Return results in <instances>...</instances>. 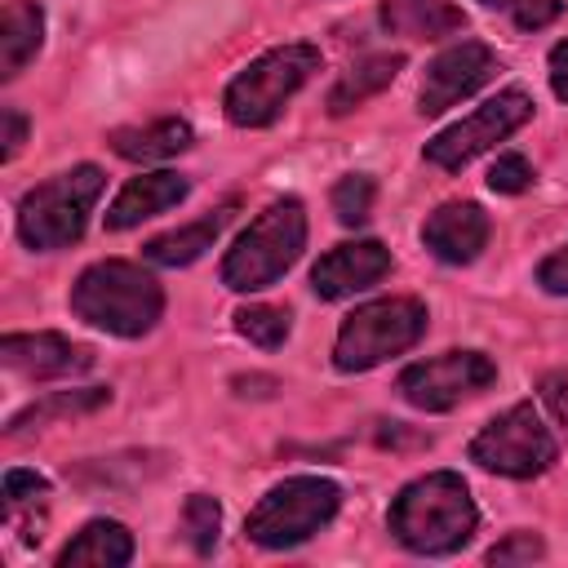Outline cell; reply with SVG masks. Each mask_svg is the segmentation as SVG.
Wrapping results in <instances>:
<instances>
[{"label":"cell","mask_w":568,"mask_h":568,"mask_svg":"<svg viewBox=\"0 0 568 568\" xmlns=\"http://www.w3.org/2000/svg\"><path fill=\"white\" fill-rule=\"evenodd\" d=\"M395 541L413 555H453L475 537L479 510L457 470H430L399 488L386 510Z\"/></svg>","instance_id":"1"},{"label":"cell","mask_w":568,"mask_h":568,"mask_svg":"<svg viewBox=\"0 0 568 568\" xmlns=\"http://www.w3.org/2000/svg\"><path fill=\"white\" fill-rule=\"evenodd\" d=\"M71 311L115 337H142L155 328L160 311H164V293L155 284V275H146L133 262H93L80 271V280L71 284Z\"/></svg>","instance_id":"2"},{"label":"cell","mask_w":568,"mask_h":568,"mask_svg":"<svg viewBox=\"0 0 568 568\" xmlns=\"http://www.w3.org/2000/svg\"><path fill=\"white\" fill-rule=\"evenodd\" d=\"M306 248V209L302 200L284 195L275 204H266L248 231L235 240V248L222 262V284L235 293H257L266 284H275Z\"/></svg>","instance_id":"3"},{"label":"cell","mask_w":568,"mask_h":568,"mask_svg":"<svg viewBox=\"0 0 568 568\" xmlns=\"http://www.w3.org/2000/svg\"><path fill=\"white\" fill-rule=\"evenodd\" d=\"M102 195V169L93 164H75L40 186H31L18 204V235L27 248L36 253H53L67 248L84 235V222L93 213Z\"/></svg>","instance_id":"4"},{"label":"cell","mask_w":568,"mask_h":568,"mask_svg":"<svg viewBox=\"0 0 568 568\" xmlns=\"http://www.w3.org/2000/svg\"><path fill=\"white\" fill-rule=\"evenodd\" d=\"M320 71V49L315 44H280L266 49L262 58H253L231 84H226V120L240 129H262L271 124L293 98L297 89Z\"/></svg>","instance_id":"5"},{"label":"cell","mask_w":568,"mask_h":568,"mask_svg":"<svg viewBox=\"0 0 568 568\" xmlns=\"http://www.w3.org/2000/svg\"><path fill=\"white\" fill-rule=\"evenodd\" d=\"M426 333V306L417 297H377L355 306L333 342V364L342 373H368L390 355H404Z\"/></svg>","instance_id":"6"},{"label":"cell","mask_w":568,"mask_h":568,"mask_svg":"<svg viewBox=\"0 0 568 568\" xmlns=\"http://www.w3.org/2000/svg\"><path fill=\"white\" fill-rule=\"evenodd\" d=\"M342 506V488L324 475H293L284 484H275L248 515L244 532L248 541L266 546V550H288L311 541Z\"/></svg>","instance_id":"7"},{"label":"cell","mask_w":568,"mask_h":568,"mask_svg":"<svg viewBox=\"0 0 568 568\" xmlns=\"http://www.w3.org/2000/svg\"><path fill=\"white\" fill-rule=\"evenodd\" d=\"M555 457H559V444L532 404H510L470 439V462L506 479H532L550 470Z\"/></svg>","instance_id":"8"},{"label":"cell","mask_w":568,"mask_h":568,"mask_svg":"<svg viewBox=\"0 0 568 568\" xmlns=\"http://www.w3.org/2000/svg\"><path fill=\"white\" fill-rule=\"evenodd\" d=\"M528 115H532V98L524 89H501L497 98H488L484 106H475L466 120H457L444 133H435L426 142V160L435 169H462L475 155H484L488 146H497L501 138H510Z\"/></svg>","instance_id":"9"},{"label":"cell","mask_w":568,"mask_h":568,"mask_svg":"<svg viewBox=\"0 0 568 568\" xmlns=\"http://www.w3.org/2000/svg\"><path fill=\"white\" fill-rule=\"evenodd\" d=\"M497 382V364L484 355V351H444L435 359H422V364H408L399 373V395L413 404V408H426V413H448L457 408L462 399L488 390Z\"/></svg>","instance_id":"10"},{"label":"cell","mask_w":568,"mask_h":568,"mask_svg":"<svg viewBox=\"0 0 568 568\" xmlns=\"http://www.w3.org/2000/svg\"><path fill=\"white\" fill-rule=\"evenodd\" d=\"M497 71V53L484 40H462L453 49H444L426 75H422V93H417V111L422 115H439L448 106H457L462 98H470L475 89H484Z\"/></svg>","instance_id":"11"},{"label":"cell","mask_w":568,"mask_h":568,"mask_svg":"<svg viewBox=\"0 0 568 568\" xmlns=\"http://www.w3.org/2000/svg\"><path fill=\"white\" fill-rule=\"evenodd\" d=\"M386 271H390V248L386 244H377V240H351V244L328 248L315 262L311 288L324 302H342V297H355V293L373 288Z\"/></svg>","instance_id":"12"},{"label":"cell","mask_w":568,"mask_h":568,"mask_svg":"<svg viewBox=\"0 0 568 568\" xmlns=\"http://www.w3.org/2000/svg\"><path fill=\"white\" fill-rule=\"evenodd\" d=\"M0 359L9 373L31 377V382H49V377H71L93 368V351L62 337V333H9L0 342Z\"/></svg>","instance_id":"13"},{"label":"cell","mask_w":568,"mask_h":568,"mask_svg":"<svg viewBox=\"0 0 568 568\" xmlns=\"http://www.w3.org/2000/svg\"><path fill=\"white\" fill-rule=\"evenodd\" d=\"M422 244H426L439 262L466 266V262H475L479 248L488 244V213H484L479 204H470V200H448V204H439V209L426 217Z\"/></svg>","instance_id":"14"},{"label":"cell","mask_w":568,"mask_h":568,"mask_svg":"<svg viewBox=\"0 0 568 568\" xmlns=\"http://www.w3.org/2000/svg\"><path fill=\"white\" fill-rule=\"evenodd\" d=\"M186 191H191V182H186L182 173H169V169L142 173V178L124 182V191L111 200V209H106V231H129V226H138V222H146V217H155V213L182 204Z\"/></svg>","instance_id":"15"},{"label":"cell","mask_w":568,"mask_h":568,"mask_svg":"<svg viewBox=\"0 0 568 568\" xmlns=\"http://www.w3.org/2000/svg\"><path fill=\"white\" fill-rule=\"evenodd\" d=\"M129 559H133V532L115 519H89L58 550V568H124Z\"/></svg>","instance_id":"16"},{"label":"cell","mask_w":568,"mask_h":568,"mask_svg":"<svg viewBox=\"0 0 568 568\" xmlns=\"http://www.w3.org/2000/svg\"><path fill=\"white\" fill-rule=\"evenodd\" d=\"M382 27L408 40H439L466 27V13L448 0H382Z\"/></svg>","instance_id":"17"},{"label":"cell","mask_w":568,"mask_h":568,"mask_svg":"<svg viewBox=\"0 0 568 568\" xmlns=\"http://www.w3.org/2000/svg\"><path fill=\"white\" fill-rule=\"evenodd\" d=\"M44 44V9L36 0H9L0 18V75L13 80Z\"/></svg>","instance_id":"18"},{"label":"cell","mask_w":568,"mask_h":568,"mask_svg":"<svg viewBox=\"0 0 568 568\" xmlns=\"http://www.w3.org/2000/svg\"><path fill=\"white\" fill-rule=\"evenodd\" d=\"M231 213H235V204H222V209L204 213L200 222H186L178 231H164V235L146 240V248H142L146 262H155V266H191L204 248H213V240L222 235V226L231 222Z\"/></svg>","instance_id":"19"},{"label":"cell","mask_w":568,"mask_h":568,"mask_svg":"<svg viewBox=\"0 0 568 568\" xmlns=\"http://www.w3.org/2000/svg\"><path fill=\"white\" fill-rule=\"evenodd\" d=\"M191 146V124L178 120V115H164V120H151V124H138V129H115L111 133V151L124 155V160H169L178 151Z\"/></svg>","instance_id":"20"},{"label":"cell","mask_w":568,"mask_h":568,"mask_svg":"<svg viewBox=\"0 0 568 568\" xmlns=\"http://www.w3.org/2000/svg\"><path fill=\"white\" fill-rule=\"evenodd\" d=\"M399 67H404V58H399V53H368V58H359V62H355L337 84H333V93H328V111H333V115L355 111L364 98L382 93V89L399 75Z\"/></svg>","instance_id":"21"},{"label":"cell","mask_w":568,"mask_h":568,"mask_svg":"<svg viewBox=\"0 0 568 568\" xmlns=\"http://www.w3.org/2000/svg\"><path fill=\"white\" fill-rule=\"evenodd\" d=\"M106 399H111V390H106V386H89V390H62V395H53V399L31 404L27 413H18V417L9 422V435L27 430V426H40V422H49V417H67V413H89V408H102Z\"/></svg>","instance_id":"22"},{"label":"cell","mask_w":568,"mask_h":568,"mask_svg":"<svg viewBox=\"0 0 568 568\" xmlns=\"http://www.w3.org/2000/svg\"><path fill=\"white\" fill-rule=\"evenodd\" d=\"M235 333L248 337V342L262 346V351H275V346H284V337H288V311L262 306V302L240 306V311H235Z\"/></svg>","instance_id":"23"},{"label":"cell","mask_w":568,"mask_h":568,"mask_svg":"<svg viewBox=\"0 0 568 568\" xmlns=\"http://www.w3.org/2000/svg\"><path fill=\"white\" fill-rule=\"evenodd\" d=\"M182 528H186V541L195 546V555H209L222 532V506L209 493H191L182 506Z\"/></svg>","instance_id":"24"},{"label":"cell","mask_w":568,"mask_h":568,"mask_svg":"<svg viewBox=\"0 0 568 568\" xmlns=\"http://www.w3.org/2000/svg\"><path fill=\"white\" fill-rule=\"evenodd\" d=\"M373 195H377V186H373L368 173H346V178L333 186V213H337V222H342V226H359V222H368V213H373Z\"/></svg>","instance_id":"25"},{"label":"cell","mask_w":568,"mask_h":568,"mask_svg":"<svg viewBox=\"0 0 568 568\" xmlns=\"http://www.w3.org/2000/svg\"><path fill=\"white\" fill-rule=\"evenodd\" d=\"M488 186L497 195H519L532 186V164L524 155H497V164L488 169Z\"/></svg>","instance_id":"26"},{"label":"cell","mask_w":568,"mask_h":568,"mask_svg":"<svg viewBox=\"0 0 568 568\" xmlns=\"http://www.w3.org/2000/svg\"><path fill=\"white\" fill-rule=\"evenodd\" d=\"M484 4H493V9H506L524 31H537V27H546V22H555L559 18V0H484Z\"/></svg>","instance_id":"27"},{"label":"cell","mask_w":568,"mask_h":568,"mask_svg":"<svg viewBox=\"0 0 568 568\" xmlns=\"http://www.w3.org/2000/svg\"><path fill=\"white\" fill-rule=\"evenodd\" d=\"M541 555H546V546H541L537 532H510L506 541H497V546L488 550V564L506 568V564H532V559H541Z\"/></svg>","instance_id":"28"},{"label":"cell","mask_w":568,"mask_h":568,"mask_svg":"<svg viewBox=\"0 0 568 568\" xmlns=\"http://www.w3.org/2000/svg\"><path fill=\"white\" fill-rule=\"evenodd\" d=\"M40 497H49L44 475H36V470H9L4 475V506L9 510H18L22 501H40Z\"/></svg>","instance_id":"29"},{"label":"cell","mask_w":568,"mask_h":568,"mask_svg":"<svg viewBox=\"0 0 568 568\" xmlns=\"http://www.w3.org/2000/svg\"><path fill=\"white\" fill-rule=\"evenodd\" d=\"M541 404L555 413V422L568 430V368L541 377Z\"/></svg>","instance_id":"30"},{"label":"cell","mask_w":568,"mask_h":568,"mask_svg":"<svg viewBox=\"0 0 568 568\" xmlns=\"http://www.w3.org/2000/svg\"><path fill=\"white\" fill-rule=\"evenodd\" d=\"M537 284L546 293H568V244H559L541 266H537Z\"/></svg>","instance_id":"31"},{"label":"cell","mask_w":568,"mask_h":568,"mask_svg":"<svg viewBox=\"0 0 568 568\" xmlns=\"http://www.w3.org/2000/svg\"><path fill=\"white\" fill-rule=\"evenodd\" d=\"M0 124H4V146H0V160H13L18 155V146L27 142V120H22V111H13V106H4L0 111Z\"/></svg>","instance_id":"32"},{"label":"cell","mask_w":568,"mask_h":568,"mask_svg":"<svg viewBox=\"0 0 568 568\" xmlns=\"http://www.w3.org/2000/svg\"><path fill=\"white\" fill-rule=\"evenodd\" d=\"M550 89H555V98L568 102V40H559L550 49Z\"/></svg>","instance_id":"33"}]
</instances>
